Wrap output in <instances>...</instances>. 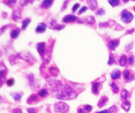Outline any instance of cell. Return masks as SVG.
<instances>
[{"instance_id": "cell-1", "label": "cell", "mask_w": 135, "mask_h": 113, "mask_svg": "<svg viewBox=\"0 0 135 113\" xmlns=\"http://www.w3.org/2000/svg\"><path fill=\"white\" fill-rule=\"evenodd\" d=\"M54 96L59 100H72L76 98V92L70 87L63 84L55 93Z\"/></svg>"}, {"instance_id": "cell-2", "label": "cell", "mask_w": 135, "mask_h": 113, "mask_svg": "<svg viewBox=\"0 0 135 113\" xmlns=\"http://www.w3.org/2000/svg\"><path fill=\"white\" fill-rule=\"evenodd\" d=\"M68 105L65 103H62V102H59V103H56L54 105V110L58 113H66L68 111Z\"/></svg>"}, {"instance_id": "cell-3", "label": "cell", "mask_w": 135, "mask_h": 113, "mask_svg": "<svg viewBox=\"0 0 135 113\" xmlns=\"http://www.w3.org/2000/svg\"><path fill=\"white\" fill-rule=\"evenodd\" d=\"M132 19H133V15L130 12H128V10H124L122 12V20L125 23L128 24V23H130L132 21Z\"/></svg>"}, {"instance_id": "cell-4", "label": "cell", "mask_w": 135, "mask_h": 113, "mask_svg": "<svg viewBox=\"0 0 135 113\" xmlns=\"http://www.w3.org/2000/svg\"><path fill=\"white\" fill-rule=\"evenodd\" d=\"M37 49H38L39 53L42 56H44L46 52V45L45 43H39V44H37Z\"/></svg>"}, {"instance_id": "cell-5", "label": "cell", "mask_w": 135, "mask_h": 113, "mask_svg": "<svg viewBox=\"0 0 135 113\" xmlns=\"http://www.w3.org/2000/svg\"><path fill=\"white\" fill-rule=\"evenodd\" d=\"M119 43H120V42H119L118 39H116V40H112V41L109 42L108 46H109V48H110L111 50H114V49H116L117 46L119 45Z\"/></svg>"}, {"instance_id": "cell-6", "label": "cell", "mask_w": 135, "mask_h": 113, "mask_svg": "<svg viewBox=\"0 0 135 113\" xmlns=\"http://www.w3.org/2000/svg\"><path fill=\"white\" fill-rule=\"evenodd\" d=\"M48 72H49V75H50L51 76H57V75H59V70H58V68H57L56 66L50 67L49 70H48Z\"/></svg>"}, {"instance_id": "cell-7", "label": "cell", "mask_w": 135, "mask_h": 113, "mask_svg": "<svg viewBox=\"0 0 135 113\" xmlns=\"http://www.w3.org/2000/svg\"><path fill=\"white\" fill-rule=\"evenodd\" d=\"M75 20H77V16H75L73 15H66L63 18V21L64 22H73Z\"/></svg>"}, {"instance_id": "cell-8", "label": "cell", "mask_w": 135, "mask_h": 113, "mask_svg": "<svg viewBox=\"0 0 135 113\" xmlns=\"http://www.w3.org/2000/svg\"><path fill=\"white\" fill-rule=\"evenodd\" d=\"M119 64H120V66H123V67H125V66H127V64H128V58H127L126 55H122V56L120 57V59H119Z\"/></svg>"}, {"instance_id": "cell-9", "label": "cell", "mask_w": 135, "mask_h": 113, "mask_svg": "<svg viewBox=\"0 0 135 113\" xmlns=\"http://www.w3.org/2000/svg\"><path fill=\"white\" fill-rule=\"evenodd\" d=\"M82 21L85 22V23H87V24H94L96 22L94 16H86L84 19H82Z\"/></svg>"}, {"instance_id": "cell-10", "label": "cell", "mask_w": 135, "mask_h": 113, "mask_svg": "<svg viewBox=\"0 0 135 113\" xmlns=\"http://www.w3.org/2000/svg\"><path fill=\"white\" fill-rule=\"evenodd\" d=\"M38 101H39V98H38L37 95H31V96L27 99V103H28V104H35V103H37Z\"/></svg>"}, {"instance_id": "cell-11", "label": "cell", "mask_w": 135, "mask_h": 113, "mask_svg": "<svg viewBox=\"0 0 135 113\" xmlns=\"http://www.w3.org/2000/svg\"><path fill=\"white\" fill-rule=\"evenodd\" d=\"M45 29H46V25L45 23H40L39 26L36 28V32L37 33H43V32L45 31Z\"/></svg>"}, {"instance_id": "cell-12", "label": "cell", "mask_w": 135, "mask_h": 113, "mask_svg": "<svg viewBox=\"0 0 135 113\" xmlns=\"http://www.w3.org/2000/svg\"><path fill=\"white\" fill-rule=\"evenodd\" d=\"M122 108L125 110V111H129V108H130V103L128 101H124L122 103Z\"/></svg>"}, {"instance_id": "cell-13", "label": "cell", "mask_w": 135, "mask_h": 113, "mask_svg": "<svg viewBox=\"0 0 135 113\" xmlns=\"http://www.w3.org/2000/svg\"><path fill=\"white\" fill-rule=\"evenodd\" d=\"M20 17H21V15H20L19 11H18V10H15V11L13 12V18H14L15 21H18V20H20Z\"/></svg>"}, {"instance_id": "cell-14", "label": "cell", "mask_w": 135, "mask_h": 113, "mask_svg": "<svg viewBox=\"0 0 135 113\" xmlns=\"http://www.w3.org/2000/svg\"><path fill=\"white\" fill-rule=\"evenodd\" d=\"M19 32H20V30H19L18 28L13 29L12 32H11V38H12V39H16V38L18 37V35H19Z\"/></svg>"}, {"instance_id": "cell-15", "label": "cell", "mask_w": 135, "mask_h": 113, "mask_svg": "<svg viewBox=\"0 0 135 113\" xmlns=\"http://www.w3.org/2000/svg\"><path fill=\"white\" fill-rule=\"evenodd\" d=\"M99 87H100V83H98V82H94V83H93V93L97 95V94L98 93Z\"/></svg>"}, {"instance_id": "cell-16", "label": "cell", "mask_w": 135, "mask_h": 113, "mask_svg": "<svg viewBox=\"0 0 135 113\" xmlns=\"http://www.w3.org/2000/svg\"><path fill=\"white\" fill-rule=\"evenodd\" d=\"M52 4H53V1L52 0H45L42 3V7L43 8H49Z\"/></svg>"}, {"instance_id": "cell-17", "label": "cell", "mask_w": 135, "mask_h": 113, "mask_svg": "<svg viewBox=\"0 0 135 113\" xmlns=\"http://www.w3.org/2000/svg\"><path fill=\"white\" fill-rule=\"evenodd\" d=\"M107 101H108V98H107V97H105V96L102 97V98L99 100V102H98V107H102V106L106 104Z\"/></svg>"}, {"instance_id": "cell-18", "label": "cell", "mask_w": 135, "mask_h": 113, "mask_svg": "<svg viewBox=\"0 0 135 113\" xmlns=\"http://www.w3.org/2000/svg\"><path fill=\"white\" fill-rule=\"evenodd\" d=\"M120 76H121V72H119V71H115L111 74V78L112 79H117Z\"/></svg>"}, {"instance_id": "cell-19", "label": "cell", "mask_w": 135, "mask_h": 113, "mask_svg": "<svg viewBox=\"0 0 135 113\" xmlns=\"http://www.w3.org/2000/svg\"><path fill=\"white\" fill-rule=\"evenodd\" d=\"M128 96H129V92H128V90L124 89V90L122 91V99H123L124 101H127V99L128 98Z\"/></svg>"}, {"instance_id": "cell-20", "label": "cell", "mask_w": 135, "mask_h": 113, "mask_svg": "<svg viewBox=\"0 0 135 113\" xmlns=\"http://www.w3.org/2000/svg\"><path fill=\"white\" fill-rule=\"evenodd\" d=\"M21 96H22V93H13L12 94V97H13V99L15 100V101H19L20 99H21Z\"/></svg>"}, {"instance_id": "cell-21", "label": "cell", "mask_w": 135, "mask_h": 113, "mask_svg": "<svg viewBox=\"0 0 135 113\" xmlns=\"http://www.w3.org/2000/svg\"><path fill=\"white\" fill-rule=\"evenodd\" d=\"M5 75H7V69H6V68L4 67V65L2 64V65H1V80L4 79Z\"/></svg>"}, {"instance_id": "cell-22", "label": "cell", "mask_w": 135, "mask_h": 113, "mask_svg": "<svg viewBox=\"0 0 135 113\" xmlns=\"http://www.w3.org/2000/svg\"><path fill=\"white\" fill-rule=\"evenodd\" d=\"M124 77H125V79L127 80V81H129V79H130V71H128V70H126L125 72H124Z\"/></svg>"}, {"instance_id": "cell-23", "label": "cell", "mask_w": 135, "mask_h": 113, "mask_svg": "<svg viewBox=\"0 0 135 113\" xmlns=\"http://www.w3.org/2000/svg\"><path fill=\"white\" fill-rule=\"evenodd\" d=\"M39 95H40L42 98H45V97H46V96L48 95V92H47L46 89H42V90H40Z\"/></svg>"}, {"instance_id": "cell-24", "label": "cell", "mask_w": 135, "mask_h": 113, "mask_svg": "<svg viewBox=\"0 0 135 113\" xmlns=\"http://www.w3.org/2000/svg\"><path fill=\"white\" fill-rule=\"evenodd\" d=\"M30 21H31L30 18H26V19H24L23 22H22V29H26V27L28 26V24L30 23Z\"/></svg>"}, {"instance_id": "cell-25", "label": "cell", "mask_w": 135, "mask_h": 113, "mask_svg": "<svg viewBox=\"0 0 135 113\" xmlns=\"http://www.w3.org/2000/svg\"><path fill=\"white\" fill-rule=\"evenodd\" d=\"M88 3H89V6H90V8H91V10H95L96 9V7H97V1H88Z\"/></svg>"}, {"instance_id": "cell-26", "label": "cell", "mask_w": 135, "mask_h": 113, "mask_svg": "<svg viewBox=\"0 0 135 113\" xmlns=\"http://www.w3.org/2000/svg\"><path fill=\"white\" fill-rule=\"evenodd\" d=\"M110 86L112 87V90H113V92H114V93H116V94H117V93L119 92V88H118V86H117L114 82H111V83H110Z\"/></svg>"}, {"instance_id": "cell-27", "label": "cell", "mask_w": 135, "mask_h": 113, "mask_svg": "<svg viewBox=\"0 0 135 113\" xmlns=\"http://www.w3.org/2000/svg\"><path fill=\"white\" fill-rule=\"evenodd\" d=\"M128 63L130 66H133V65H134V56H133V55H130V56L128 58Z\"/></svg>"}, {"instance_id": "cell-28", "label": "cell", "mask_w": 135, "mask_h": 113, "mask_svg": "<svg viewBox=\"0 0 135 113\" xmlns=\"http://www.w3.org/2000/svg\"><path fill=\"white\" fill-rule=\"evenodd\" d=\"M4 2H5L6 5H8V6H10V7H13V6L15 4L16 1H15V0H8V1H4Z\"/></svg>"}, {"instance_id": "cell-29", "label": "cell", "mask_w": 135, "mask_h": 113, "mask_svg": "<svg viewBox=\"0 0 135 113\" xmlns=\"http://www.w3.org/2000/svg\"><path fill=\"white\" fill-rule=\"evenodd\" d=\"M108 3H109L111 6H117V5H119L120 1H118V0H109Z\"/></svg>"}, {"instance_id": "cell-30", "label": "cell", "mask_w": 135, "mask_h": 113, "mask_svg": "<svg viewBox=\"0 0 135 113\" xmlns=\"http://www.w3.org/2000/svg\"><path fill=\"white\" fill-rule=\"evenodd\" d=\"M113 63H115V58H114L113 55L110 53V55H109V61H108V65H112Z\"/></svg>"}, {"instance_id": "cell-31", "label": "cell", "mask_w": 135, "mask_h": 113, "mask_svg": "<svg viewBox=\"0 0 135 113\" xmlns=\"http://www.w3.org/2000/svg\"><path fill=\"white\" fill-rule=\"evenodd\" d=\"M86 11H87V7H86V6H83V7L80 9V11H78V14L81 15L82 13H84V12H86Z\"/></svg>"}, {"instance_id": "cell-32", "label": "cell", "mask_w": 135, "mask_h": 113, "mask_svg": "<svg viewBox=\"0 0 135 113\" xmlns=\"http://www.w3.org/2000/svg\"><path fill=\"white\" fill-rule=\"evenodd\" d=\"M84 109H85V112H90L92 110V106L91 105H85Z\"/></svg>"}, {"instance_id": "cell-33", "label": "cell", "mask_w": 135, "mask_h": 113, "mask_svg": "<svg viewBox=\"0 0 135 113\" xmlns=\"http://www.w3.org/2000/svg\"><path fill=\"white\" fill-rule=\"evenodd\" d=\"M14 83H15V80H14L13 78H11V79H9V80L7 81V85H8V86H12Z\"/></svg>"}, {"instance_id": "cell-34", "label": "cell", "mask_w": 135, "mask_h": 113, "mask_svg": "<svg viewBox=\"0 0 135 113\" xmlns=\"http://www.w3.org/2000/svg\"><path fill=\"white\" fill-rule=\"evenodd\" d=\"M27 111H28V113H37L38 112V110H37L36 108H28Z\"/></svg>"}, {"instance_id": "cell-35", "label": "cell", "mask_w": 135, "mask_h": 113, "mask_svg": "<svg viewBox=\"0 0 135 113\" xmlns=\"http://www.w3.org/2000/svg\"><path fill=\"white\" fill-rule=\"evenodd\" d=\"M103 14H104V10H103V9H99V10L97 12V15H102Z\"/></svg>"}, {"instance_id": "cell-36", "label": "cell", "mask_w": 135, "mask_h": 113, "mask_svg": "<svg viewBox=\"0 0 135 113\" xmlns=\"http://www.w3.org/2000/svg\"><path fill=\"white\" fill-rule=\"evenodd\" d=\"M131 47H132V43H130L129 45H128L126 46V51H129V50L131 49Z\"/></svg>"}, {"instance_id": "cell-37", "label": "cell", "mask_w": 135, "mask_h": 113, "mask_svg": "<svg viewBox=\"0 0 135 113\" xmlns=\"http://www.w3.org/2000/svg\"><path fill=\"white\" fill-rule=\"evenodd\" d=\"M78 8H79V4H75V5H73V7H72V11L75 12V11H77Z\"/></svg>"}, {"instance_id": "cell-38", "label": "cell", "mask_w": 135, "mask_h": 113, "mask_svg": "<svg viewBox=\"0 0 135 113\" xmlns=\"http://www.w3.org/2000/svg\"><path fill=\"white\" fill-rule=\"evenodd\" d=\"M13 113H22V111L19 108H15V109H13Z\"/></svg>"}, {"instance_id": "cell-39", "label": "cell", "mask_w": 135, "mask_h": 113, "mask_svg": "<svg viewBox=\"0 0 135 113\" xmlns=\"http://www.w3.org/2000/svg\"><path fill=\"white\" fill-rule=\"evenodd\" d=\"M111 111V109H109V110H102V111H99V112H96V113H110Z\"/></svg>"}, {"instance_id": "cell-40", "label": "cell", "mask_w": 135, "mask_h": 113, "mask_svg": "<svg viewBox=\"0 0 135 113\" xmlns=\"http://www.w3.org/2000/svg\"><path fill=\"white\" fill-rule=\"evenodd\" d=\"M63 28H64V25H62V26H56V27H55L56 30H61V29H63Z\"/></svg>"}, {"instance_id": "cell-41", "label": "cell", "mask_w": 135, "mask_h": 113, "mask_svg": "<svg viewBox=\"0 0 135 113\" xmlns=\"http://www.w3.org/2000/svg\"><path fill=\"white\" fill-rule=\"evenodd\" d=\"M68 1H65V3H64V6H63V11H64V9L66 8V6H67V4H68Z\"/></svg>"}, {"instance_id": "cell-42", "label": "cell", "mask_w": 135, "mask_h": 113, "mask_svg": "<svg viewBox=\"0 0 135 113\" xmlns=\"http://www.w3.org/2000/svg\"><path fill=\"white\" fill-rule=\"evenodd\" d=\"M133 31H134V29H130V30H128V34H131Z\"/></svg>"}, {"instance_id": "cell-43", "label": "cell", "mask_w": 135, "mask_h": 113, "mask_svg": "<svg viewBox=\"0 0 135 113\" xmlns=\"http://www.w3.org/2000/svg\"><path fill=\"white\" fill-rule=\"evenodd\" d=\"M134 11H135V6H134Z\"/></svg>"}]
</instances>
